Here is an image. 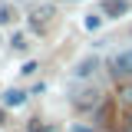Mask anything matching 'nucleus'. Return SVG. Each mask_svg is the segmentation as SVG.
Masks as SVG:
<instances>
[{
	"label": "nucleus",
	"mask_w": 132,
	"mask_h": 132,
	"mask_svg": "<svg viewBox=\"0 0 132 132\" xmlns=\"http://www.w3.org/2000/svg\"><path fill=\"white\" fill-rule=\"evenodd\" d=\"M112 73L116 76H132V50L119 53V56L112 60Z\"/></svg>",
	"instance_id": "1"
},
{
	"label": "nucleus",
	"mask_w": 132,
	"mask_h": 132,
	"mask_svg": "<svg viewBox=\"0 0 132 132\" xmlns=\"http://www.w3.org/2000/svg\"><path fill=\"white\" fill-rule=\"evenodd\" d=\"M79 109H96L99 106V93L96 89H82V93H76V99H73Z\"/></svg>",
	"instance_id": "2"
},
{
	"label": "nucleus",
	"mask_w": 132,
	"mask_h": 132,
	"mask_svg": "<svg viewBox=\"0 0 132 132\" xmlns=\"http://www.w3.org/2000/svg\"><path fill=\"white\" fill-rule=\"evenodd\" d=\"M30 27L36 33H46V27H50V10H36V13L30 16Z\"/></svg>",
	"instance_id": "3"
},
{
	"label": "nucleus",
	"mask_w": 132,
	"mask_h": 132,
	"mask_svg": "<svg viewBox=\"0 0 132 132\" xmlns=\"http://www.w3.org/2000/svg\"><path fill=\"white\" fill-rule=\"evenodd\" d=\"M3 102H7L10 109H16V106L27 102V93H23V89H7V93H3Z\"/></svg>",
	"instance_id": "4"
},
{
	"label": "nucleus",
	"mask_w": 132,
	"mask_h": 132,
	"mask_svg": "<svg viewBox=\"0 0 132 132\" xmlns=\"http://www.w3.org/2000/svg\"><path fill=\"white\" fill-rule=\"evenodd\" d=\"M102 13L122 16V13H126V0H102Z\"/></svg>",
	"instance_id": "5"
},
{
	"label": "nucleus",
	"mask_w": 132,
	"mask_h": 132,
	"mask_svg": "<svg viewBox=\"0 0 132 132\" xmlns=\"http://www.w3.org/2000/svg\"><path fill=\"white\" fill-rule=\"evenodd\" d=\"M116 96H119V102H126V106H132V82H119Z\"/></svg>",
	"instance_id": "6"
},
{
	"label": "nucleus",
	"mask_w": 132,
	"mask_h": 132,
	"mask_svg": "<svg viewBox=\"0 0 132 132\" xmlns=\"http://www.w3.org/2000/svg\"><path fill=\"white\" fill-rule=\"evenodd\" d=\"M93 69H96V56H93V60H82V63L76 66V76H86V73H93Z\"/></svg>",
	"instance_id": "7"
},
{
	"label": "nucleus",
	"mask_w": 132,
	"mask_h": 132,
	"mask_svg": "<svg viewBox=\"0 0 132 132\" xmlns=\"http://www.w3.org/2000/svg\"><path fill=\"white\" fill-rule=\"evenodd\" d=\"M99 23H102V16H96V13L86 16V30H99Z\"/></svg>",
	"instance_id": "8"
},
{
	"label": "nucleus",
	"mask_w": 132,
	"mask_h": 132,
	"mask_svg": "<svg viewBox=\"0 0 132 132\" xmlns=\"http://www.w3.org/2000/svg\"><path fill=\"white\" fill-rule=\"evenodd\" d=\"M10 43H13V50H23V46H27V43H23V33H13Z\"/></svg>",
	"instance_id": "9"
},
{
	"label": "nucleus",
	"mask_w": 132,
	"mask_h": 132,
	"mask_svg": "<svg viewBox=\"0 0 132 132\" xmlns=\"http://www.w3.org/2000/svg\"><path fill=\"white\" fill-rule=\"evenodd\" d=\"M126 132H132V112H129V119H126Z\"/></svg>",
	"instance_id": "10"
},
{
	"label": "nucleus",
	"mask_w": 132,
	"mask_h": 132,
	"mask_svg": "<svg viewBox=\"0 0 132 132\" xmlns=\"http://www.w3.org/2000/svg\"><path fill=\"white\" fill-rule=\"evenodd\" d=\"M0 122H3V109H0Z\"/></svg>",
	"instance_id": "11"
}]
</instances>
